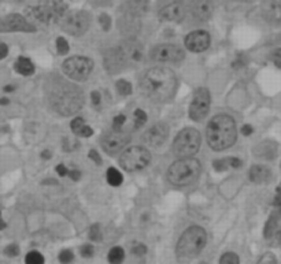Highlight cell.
Instances as JSON below:
<instances>
[{"label": "cell", "mask_w": 281, "mask_h": 264, "mask_svg": "<svg viewBox=\"0 0 281 264\" xmlns=\"http://www.w3.org/2000/svg\"><path fill=\"white\" fill-rule=\"evenodd\" d=\"M69 175H70V178H72L73 181H78V179H80V177H81V174H80V171L78 170L69 171Z\"/></svg>", "instance_id": "bcb514c9"}, {"label": "cell", "mask_w": 281, "mask_h": 264, "mask_svg": "<svg viewBox=\"0 0 281 264\" xmlns=\"http://www.w3.org/2000/svg\"><path fill=\"white\" fill-rule=\"evenodd\" d=\"M257 264H277V259L272 252H268V253H265V255L259 259V261Z\"/></svg>", "instance_id": "836d02e7"}, {"label": "cell", "mask_w": 281, "mask_h": 264, "mask_svg": "<svg viewBox=\"0 0 281 264\" xmlns=\"http://www.w3.org/2000/svg\"><path fill=\"white\" fill-rule=\"evenodd\" d=\"M107 182H109L111 186H119V185L122 184V174L117 170V169H114V167H110L109 170H107Z\"/></svg>", "instance_id": "7402d4cb"}, {"label": "cell", "mask_w": 281, "mask_h": 264, "mask_svg": "<svg viewBox=\"0 0 281 264\" xmlns=\"http://www.w3.org/2000/svg\"><path fill=\"white\" fill-rule=\"evenodd\" d=\"M72 130L73 133L80 137H91L93 135V130L91 126L85 125V122L82 118H74L72 121Z\"/></svg>", "instance_id": "d6986e66"}, {"label": "cell", "mask_w": 281, "mask_h": 264, "mask_svg": "<svg viewBox=\"0 0 281 264\" xmlns=\"http://www.w3.org/2000/svg\"><path fill=\"white\" fill-rule=\"evenodd\" d=\"M58 259L60 264H70L74 260V253H73L72 249H62L59 252Z\"/></svg>", "instance_id": "484cf974"}, {"label": "cell", "mask_w": 281, "mask_h": 264, "mask_svg": "<svg viewBox=\"0 0 281 264\" xmlns=\"http://www.w3.org/2000/svg\"><path fill=\"white\" fill-rule=\"evenodd\" d=\"M107 260L110 264H122L125 260V251L121 246H113L109 251Z\"/></svg>", "instance_id": "44dd1931"}, {"label": "cell", "mask_w": 281, "mask_h": 264, "mask_svg": "<svg viewBox=\"0 0 281 264\" xmlns=\"http://www.w3.org/2000/svg\"><path fill=\"white\" fill-rule=\"evenodd\" d=\"M228 163H229V167H233V169L241 167V160L239 157H228Z\"/></svg>", "instance_id": "f35d334b"}, {"label": "cell", "mask_w": 281, "mask_h": 264, "mask_svg": "<svg viewBox=\"0 0 281 264\" xmlns=\"http://www.w3.org/2000/svg\"><path fill=\"white\" fill-rule=\"evenodd\" d=\"M274 206L277 207V210L280 211L281 215V184L278 185V188L276 190V196H274Z\"/></svg>", "instance_id": "8d00e7d4"}, {"label": "cell", "mask_w": 281, "mask_h": 264, "mask_svg": "<svg viewBox=\"0 0 281 264\" xmlns=\"http://www.w3.org/2000/svg\"><path fill=\"white\" fill-rule=\"evenodd\" d=\"M177 89L176 74L166 68H154L145 73L140 81V90L154 102H168Z\"/></svg>", "instance_id": "6da1fadb"}, {"label": "cell", "mask_w": 281, "mask_h": 264, "mask_svg": "<svg viewBox=\"0 0 281 264\" xmlns=\"http://www.w3.org/2000/svg\"><path fill=\"white\" fill-rule=\"evenodd\" d=\"M44 256L41 255L39 251H30L27 252L25 256V264H44Z\"/></svg>", "instance_id": "603a6c76"}, {"label": "cell", "mask_w": 281, "mask_h": 264, "mask_svg": "<svg viewBox=\"0 0 281 264\" xmlns=\"http://www.w3.org/2000/svg\"><path fill=\"white\" fill-rule=\"evenodd\" d=\"M93 69V62L85 56H73L65 60L62 70L69 78L76 81H84L88 78Z\"/></svg>", "instance_id": "9c48e42d"}, {"label": "cell", "mask_w": 281, "mask_h": 264, "mask_svg": "<svg viewBox=\"0 0 281 264\" xmlns=\"http://www.w3.org/2000/svg\"><path fill=\"white\" fill-rule=\"evenodd\" d=\"M151 58L154 59L155 62L177 63L181 62L182 59L185 58V52L178 45L161 44L151 51Z\"/></svg>", "instance_id": "30bf717a"}, {"label": "cell", "mask_w": 281, "mask_h": 264, "mask_svg": "<svg viewBox=\"0 0 281 264\" xmlns=\"http://www.w3.org/2000/svg\"><path fill=\"white\" fill-rule=\"evenodd\" d=\"M3 252H5V255L9 256V257H17V256L19 255L21 249H19V246L17 245V244H10V245L6 246Z\"/></svg>", "instance_id": "f546056e"}, {"label": "cell", "mask_w": 281, "mask_h": 264, "mask_svg": "<svg viewBox=\"0 0 281 264\" xmlns=\"http://www.w3.org/2000/svg\"><path fill=\"white\" fill-rule=\"evenodd\" d=\"M9 103H10L9 98H6V97L0 98V104H2V106H7V104H9Z\"/></svg>", "instance_id": "681fc988"}, {"label": "cell", "mask_w": 281, "mask_h": 264, "mask_svg": "<svg viewBox=\"0 0 281 264\" xmlns=\"http://www.w3.org/2000/svg\"><path fill=\"white\" fill-rule=\"evenodd\" d=\"M89 157L95 161L96 164H102V159H100L99 153L96 152V151H91V152H89Z\"/></svg>", "instance_id": "7bdbcfd3"}, {"label": "cell", "mask_w": 281, "mask_h": 264, "mask_svg": "<svg viewBox=\"0 0 281 264\" xmlns=\"http://www.w3.org/2000/svg\"><path fill=\"white\" fill-rule=\"evenodd\" d=\"M235 121L229 115H217L207 125V143L214 151H223L232 147L236 141Z\"/></svg>", "instance_id": "7a4b0ae2"}, {"label": "cell", "mask_w": 281, "mask_h": 264, "mask_svg": "<svg viewBox=\"0 0 281 264\" xmlns=\"http://www.w3.org/2000/svg\"><path fill=\"white\" fill-rule=\"evenodd\" d=\"M41 157L43 159H50L51 157V152L48 151V149H46V151H43V153H41Z\"/></svg>", "instance_id": "7dc6e473"}, {"label": "cell", "mask_w": 281, "mask_h": 264, "mask_svg": "<svg viewBox=\"0 0 281 264\" xmlns=\"http://www.w3.org/2000/svg\"><path fill=\"white\" fill-rule=\"evenodd\" d=\"M200 163L194 157H182L174 161L168 171L169 181L177 186H184L194 182L200 174Z\"/></svg>", "instance_id": "5b68a950"}, {"label": "cell", "mask_w": 281, "mask_h": 264, "mask_svg": "<svg viewBox=\"0 0 281 264\" xmlns=\"http://www.w3.org/2000/svg\"><path fill=\"white\" fill-rule=\"evenodd\" d=\"M129 140H131V136L128 135V133H125L122 130L114 129L113 131L106 133L103 136V139H102V147H103L106 152L114 155V153L119 152L121 149L127 147Z\"/></svg>", "instance_id": "7c38bea8"}, {"label": "cell", "mask_w": 281, "mask_h": 264, "mask_svg": "<svg viewBox=\"0 0 281 264\" xmlns=\"http://www.w3.org/2000/svg\"><path fill=\"white\" fill-rule=\"evenodd\" d=\"M7 55H9V47L5 43H2L0 44V59H5Z\"/></svg>", "instance_id": "60d3db41"}, {"label": "cell", "mask_w": 281, "mask_h": 264, "mask_svg": "<svg viewBox=\"0 0 281 264\" xmlns=\"http://www.w3.org/2000/svg\"><path fill=\"white\" fill-rule=\"evenodd\" d=\"M190 9L194 18L199 21H207L213 15L214 6L211 0H192Z\"/></svg>", "instance_id": "e0dca14e"}, {"label": "cell", "mask_w": 281, "mask_h": 264, "mask_svg": "<svg viewBox=\"0 0 281 264\" xmlns=\"http://www.w3.org/2000/svg\"><path fill=\"white\" fill-rule=\"evenodd\" d=\"M273 60H274V64L277 68L281 69V49H276L273 52Z\"/></svg>", "instance_id": "ab89813d"}, {"label": "cell", "mask_w": 281, "mask_h": 264, "mask_svg": "<svg viewBox=\"0 0 281 264\" xmlns=\"http://www.w3.org/2000/svg\"><path fill=\"white\" fill-rule=\"evenodd\" d=\"M213 166L218 173H223L227 169H229V163H228V159H220V160H214Z\"/></svg>", "instance_id": "e575fe53"}, {"label": "cell", "mask_w": 281, "mask_h": 264, "mask_svg": "<svg viewBox=\"0 0 281 264\" xmlns=\"http://www.w3.org/2000/svg\"><path fill=\"white\" fill-rule=\"evenodd\" d=\"M80 255L84 257V259H91L92 256L95 255V248L91 244H85L80 248Z\"/></svg>", "instance_id": "f1b7e54d"}, {"label": "cell", "mask_w": 281, "mask_h": 264, "mask_svg": "<svg viewBox=\"0 0 281 264\" xmlns=\"http://www.w3.org/2000/svg\"><path fill=\"white\" fill-rule=\"evenodd\" d=\"M6 226H7V224H6L5 220L2 219V211H0V230H5Z\"/></svg>", "instance_id": "c3c4849f"}, {"label": "cell", "mask_w": 281, "mask_h": 264, "mask_svg": "<svg viewBox=\"0 0 281 264\" xmlns=\"http://www.w3.org/2000/svg\"><path fill=\"white\" fill-rule=\"evenodd\" d=\"M200 147V135L199 131L192 127L184 129L178 133V136L173 143V152L177 157H192L198 152Z\"/></svg>", "instance_id": "8992f818"}, {"label": "cell", "mask_w": 281, "mask_h": 264, "mask_svg": "<svg viewBox=\"0 0 281 264\" xmlns=\"http://www.w3.org/2000/svg\"><path fill=\"white\" fill-rule=\"evenodd\" d=\"M220 264H240V259L235 252H225L220 257Z\"/></svg>", "instance_id": "d4e9b609"}, {"label": "cell", "mask_w": 281, "mask_h": 264, "mask_svg": "<svg viewBox=\"0 0 281 264\" xmlns=\"http://www.w3.org/2000/svg\"><path fill=\"white\" fill-rule=\"evenodd\" d=\"M56 173H58L60 177H65V175L69 174V170L66 169L65 164H58V166H56Z\"/></svg>", "instance_id": "b9f144b4"}, {"label": "cell", "mask_w": 281, "mask_h": 264, "mask_svg": "<svg viewBox=\"0 0 281 264\" xmlns=\"http://www.w3.org/2000/svg\"><path fill=\"white\" fill-rule=\"evenodd\" d=\"M82 92L70 84H62L52 93V104L62 115H72L82 107Z\"/></svg>", "instance_id": "277c9868"}, {"label": "cell", "mask_w": 281, "mask_h": 264, "mask_svg": "<svg viewBox=\"0 0 281 264\" xmlns=\"http://www.w3.org/2000/svg\"><path fill=\"white\" fill-rule=\"evenodd\" d=\"M133 121H135V127H141L147 122V114L143 110H136L133 114Z\"/></svg>", "instance_id": "4316f807"}, {"label": "cell", "mask_w": 281, "mask_h": 264, "mask_svg": "<svg viewBox=\"0 0 281 264\" xmlns=\"http://www.w3.org/2000/svg\"><path fill=\"white\" fill-rule=\"evenodd\" d=\"M185 47L192 52H203L210 47V35L204 30H196L185 37Z\"/></svg>", "instance_id": "5bb4252c"}, {"label": "cell", "mask_w": 281, "mask_h": 264, "mask_svg": "<svg viewBox=\"0 0 281 264\" xmlns=\"http://www.w3.org/2000/svg\"><path fill=\"white\" fill-rule=\"evenodd\" d=\"M91 97H92V103H93V106H99V104H100V93H99V92H92Z\"/></svg>", "instance_id": "ee69618b"}, {"label": "cell", "mask_w": 281, "mask_h": 264, "mask_svg": "<svg viewBox=\"0 0 281 264\" xmlns=\"http://www.w3.org/2000/svg\"><path fill=\"white\" fill-rule=\"evenodd\" d=\"M14 89H15V86H13V85L5 86V92H13Z\"/></svg>", "instance_id": "f907efd6"}, {"label": "cell", "mask_w": 281, "mask_h": 264, "mask_svg": "<svg viewBox=\"0 0 281 264\" xmlns=\"http://www.w3.org/2000/svg\"><path fill=\"white\" fill-rule=\"evenodd\" d=\"M151 160L150 151L144 147H131L123 151L119 156V164L127 171L143 170Z\"/></svg>", "instance_id": "52a82bcc"}, {"label": "cell", "mask_w": 281, "mask_h": 264, "mask_svg": "<svg viewBox=\"0 0 281 264\" xmlns=\"http://www.w3.org/2000/svg\"><path fill=\"white\" fill-rule=\"evenodd\" d=\"M169 136L168 126L165 123H157L151 129H148L144 133V143L150 147H161L166 141Z\"/></svg>", "instance_id": "9a60e30c"}, {"label": "cell", "mask_w": 281, "mask_h": 264, "mask_svg": "<svg viewBox=\"0 0 281 264\" xmlns=\"http://www.w3.org/2000/svg\"><path fill=\"white\" fill-rule=\"evenodd\" d=\"M129 9H131V13L133 14H144L145 10H147V2L145 0H132L129 3Z\"/></svg>", "instance_id": "cb8c5ba5"}, {"label": "cell", "mask_w": 281, "mask_h": 264, "mask_svg": "<svg viewBox=\"0 0 281 264\" xmlns=\"http://www.w3.org/2000/svg\"><path fill=\"white\" fill-rule=\"evenodd\" d=\"M125 122H127V117L125 115H117V117L114 118L113 121V127L115 130H121L125 125Z\"/></svg>", "instance_id": "d590c367"}, {"label": "cell", "mask_w": 281, "mask_h": 264, "mask_svg": "<svg viewBox=\"0 0 281 264\" xmlns=\"http://www.w3.org/2000/svg\"><path fill=\"white\" fill-rule=\"evenodd\" d=\"M117 90L123 96H128V94L132 93V85L131 82H128L125 80H119L117 82Z\"/></svg>", "instance_id": "83f0119b"}, {"label": "cell", "mask_w": 281, "mask_h": 264, "mask_svg": "<svg viewBox=\"0 0 281 264\" xmlns=\"http://www.w3.org/2000/svg\"><path fill=\"white\" fill-rule=\"evenodd\" d=\"M14 69H15V72H18L22 76H32L35 73V66H33L32 60L29 58H25V56H19L18 60L15 62Z\"/></svg>", "instance_id": "ffe728a7"}, {"label": "cell", "mask_w": 281, "mask_h": 264, "mask_svg": "<svg viewBox=\"0 0 281 264\" xmlns=\"http://www.w3.org/2000/svg\"><path fill=\"white\" fill-rule=\"evenodd\" d=\"M207 242V233L200 226H191L181 234L176 245L177 259L186 263L195 259L200 252L203 251Z\"/></svg>", "instance_id": "3957f363"}, {"label": "cell", "mask_w": 281, "mask_h": 264, "mask_svg": "<svg viewBox=\"0 0 281 264\" xmlns=\"http://www.w3.org/2000/svg\"><path fill=\"white\" fill-rule=\"evenodd\" d=\"M102 232H100V227L98 224H93L91 228H89V238L92 241H100L102 240Z\"/></svg>", "instance_id": "1f68e13d"}, {"label": "cell", "mask_w": 281, "mask_h": 264, "mask_svg": "<svg viewBox=\"0 0 281 264\" xmlns=\"http://www.w3.org/2000/svg\"><path fill=\"white\" fill-rule=\"evenodd\" d=\"M241 131V135H244V136H249L251 133H253V126H249V125H244L243 127L240 129Z\"/></svg>", "instance_id": "f6af8a7d"}, {"label": "cell", "mask_w": 281, "mask_h": 264, "mask_svg": "<svg viewBox=\"0 0 281 264\" xmlns=\"http://www.w3.org/2000/svg\"><path fill=\"white\" fill-rule=\"evenodd\" d=\"M36 27L29 23L19 14H10L5 18H0V33H9V31H35Z\"/></svg>", "instance_id": "4fadbf2b"}, {"label": "cell", "mask_w": 281, "mask_h": 264, "mask_svg": "<svg viewBox=\"0 0 281 264\" xmlns=\"http://www.w3.org/2000/svg\"><path fill=\"white\" fill-rule=\"evenodd\" d=\"M131 251L135 256H144L147 253V246L144 244H133Z\"/></svg>", "instance_id": "d6a6232c"}, {"label": "cell", "mask_w": 281, "mask_h": 264, "mask_svg": "<svg viewBox=\"0 0 281 264\" xmlns=\"http://www.w3.org/2000/svg\"><path fill=\"white\" fill-rule=\"evenodd\" d=\"M272 178V171L270 169L262 164H257V166L251 167L249 170V179L254 184H266Z\"/></svg>", "instance_id": "ac0fdd59"}, {"label": "cell", "mask_w": 281, "mask_h": 264, "mask_svg": "<svg viewBox=\"0 0 281 264\" xmlns=\"http://www.w3.org/2000/svg\"><path fill=\"white\" fill-rule=\"evenodd\" d=\"M91 25V15L86 11H72L62 19V29L72 36H82Z\"/></svg>", "instance_id": "ba28073f"}, {"label": "cell", "mask_w": 281, "mask_h": 264, "mask_svg": "<svg viewBox=\"0 0 281 264\" xmlns=\"http://www.w3.org/2000/svg\"><path fill=\"white\" fill-rule=\"evenodd\" d=\"M210 108V92L206 88H199L195 92L190 107V117L194 121H202L206 118Z\"/></svg>", "instance_id": "8fae6325"}, {"label": "cell", "mask_w": 281, "mask_h": 264, "mask_svg": "<svg viewBox=\"0 0 281 264\" xmlns=\"http://www.w3.org/2000/svg\"><path fill=\"white\" fill-rule=\"evenodd\" d=\"M185 17V6L182 2H173L159 11V18L169 22H180Z\"/></svg>", "instance_id": "2e32d148"}, {"label": "cell", "mask_w": 281, "mask_h": 264, "mask_svg": "<svg viewBox=\"0 0 281 264\" xmlns=\"http://www.w3.org/2000/svg\"><path fill=\"white\" fill-rule=\"evenodd\" d=\"M56 49H58V52L60 55H65L69 52V44L64 37H58L56 39Z\"/></svg>", "instance_id": "4dcf8cb0"}, {"label": "cell", "mask_w": 281, "mask_h": 264, "mask_svg": "<svg viewBox=\"0 0 281 264\" xmlns=\"http://www.w3.org/2000/svg\"><path fill=\"white\" fill-rule=\"evenodd\" d=\"M100 23H102V26L105 30H109L110 27V17L109 15H106V14H102L100 15Z\"/></svg>", "instance_id": "74e56055"}]
</instances>
